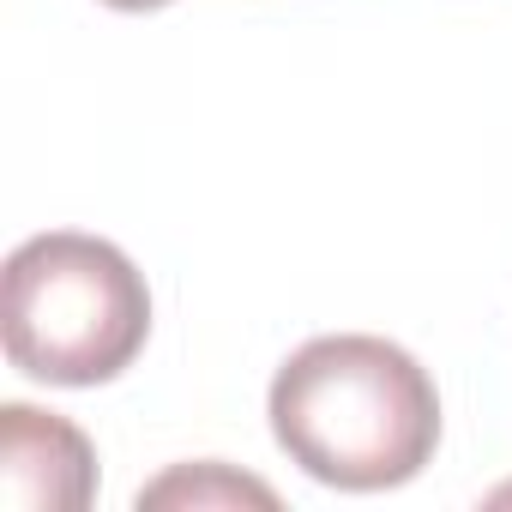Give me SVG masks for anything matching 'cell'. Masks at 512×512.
Here are the masks:
<instances>
[{
    "instance_id": "6da1fadb",
    "label": "cell",
    "mask_w": 512,
    "mask_h": 512,
    "mask_svg": "<svg viewBox=\"0 0 512 512\" xmlns=\"http://www.w3.org/2000/svg\"><path fill=\"white\" fill-rule=\"evenodd\" d=\"M272 434L314 482L374 494L422 476L440 446V392L428 368L374 332L308 338L272 380Z\"/></svg>"
},
{
    "instance_id": "7a4b0ae2",
    "label": "cell",
    "mask_w": 512,
    "mask_h": 512,
    "mask_svg": "<svg viewBox=\"0 0 512 512\" xmlns=\"http://www.w3.org/2000/svg\"><path fill=\"white\" fill-rule=\"evenodd\" d=\"M151 338L145 272L103 235L49 229L13 247L0 278L7 362L43 386H103Z\"/></svg>"
},
{
    "instance_id": "3957f363",
    "label": "cell",
    "mask_w": 512,
    "mask_h": 512,
    "mask_svg": "<svg viewBox=\"0 0 512 512\" xmlns=\"http://www.w3.org/2000/svg\"><path fill=\"white\" fill-rule=\"evenodd\" d=\"M97 500L91 440L37 404H0V506L7 512H85Z\"/></svg>"
},
{
    "instance_id": "277c9868",
    "label": "cell",
    "mask_w": 512,
    "mask_h": 512,
    "mask_svg": "<svg viewBox=\"0 0 512 512\" xmlns=\"http://www.w3.org/2000/svg\"><path fill=\"white\" fill-rule=\"evenodd\" d=\"M278 506V494L266 482H253V476H235L229 464H181L169 470L163 482L139 488V506Z\"/></svg>"
},
{
    "instance_id": "5b68a950",
    "label": "cell",
    "mask_w": 512,
    "mask_h": 512,
    "mask_svg": "<svg viewBox=\"0 0 512 512\" xmlns=\"http://www.w3.org/2000/svg\"><path fill=\"white\" fill-rule=\"evenodd\" d=\"M103 7H115V13H157V7H169V0H103Z\"/></svg>"
}]
</instances>
